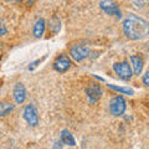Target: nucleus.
Instances as JSON below:
<instances>
[{
    "label": "nucleus",
    "instance_id": "nucleus-11",
    "mask_svg": "<svg viewBox=\"0 0 149 149\" xmlns=\"http://www.w3.org/2000/svg\"><path fill=\"white\" fill-rule=\"evenodd\" d=\"M60 138H61V143L67 144V146H74V144H76V141H74L73 136L70 133V130H67V129H63L62 130Z\"/></svg>",
    "mask_w": 149,
    "mask_h": 149
},
{
    "label": "nucleus",
    "instance_id": "nucleus-3",
    "mask_svg": "<svg viewBox=\"0 0 149 149\" xmlns=\"http://www.w3.org/2000/svg\"><path fill=\"white\" fill-rule=\"evenodd\" d=\"M113 70H114V72L118 74V77L123 81H129L130 77H132V68H130L129 63L125 61L114 63Z\"/></svg>",
    "mask_w": 149,
    "mask_h": 149
},
{
    "label": "nucleus",
    "instance_id": "nucleus-19",
    "mask_svg": "<svg viewBox=\"0 0 149 149\" xmlns=\"http://www.w3.org/2000/svg\"><path fill=\"white\" fill-rule=\"evenodd\" d=\"M133 4H136L137 6H144V4H146V1H141V3H139V1H133Z\"/></svg>",
    "mask_w": 149,
    "mask_h": 149
},
{
    "label": "nucleus",
    "instance_id": "nucleus-9",
    "mask_svg": "<svg viewBox=\"0 0 149 149\" xmlns=\"http://www.w3.org/2000/svg\"><path fill=\"white\" fill-rule=\"evenodd\" d=\"M13 96H14V100H15L16 103L21 104L24 103V101L26 98V90L25 87L21 85V83H16L15 88H14V92H13Z\"/></svg>",
    "mask_w": 149,
    "mask_h": 149
},
{
    "label": "nucleus",
    "instance_id": "nucleus-12",
    "mask_svg": "<svg viewBox=\"0 0 149 149\" xmlns=\"http://www.w3.org/2000/svg\"><path fill=\"white\" fill-rule=\"evenodd\" d=\"M15 104H13L11 102H1L0 103V117H5V116L10 114V112L14 111Z\"/></svg>",
    "mask_w": 149,
    "mask_h": 149
},
{
    "label": "nucleus",
    "instance_id": "nucleus-10",
    "mask_svg": "<svg viewBox=\"0 0 149 149\" xmlns=\"http://www.w3.org/2000/svg\"><path fill=\"white\" fill-rule=\"evenodd\" d=\"M130 63H132L134 74H138V76H139V74L142 73L143 65H144L143 58L139 55H132V56H130Z\"/></svg>",
    "mask_w": 149,
    "mask_h": 149
},
{
    "label": "nucleus",
    "instance_id": "nucleus-5",
    "mask_svg": "<svg viewBox=\"0 0 149 149\" xmlns=\"http://www.w3.org/2000/svg\"><path fill=\"white\" fill-rule=\"evenodd\" d=\"M102 93H103V91H102V87L98 85V83L92 82L86 87V95H87V98L91 103L98 102L102 97Z\"/></svg>",
    "mask_w": 149,
    "mask_h": 149
},
{
    "label": "nucleus",
    "instance_id": "nucleus-18",
    "mask_svg": "<svg viewBox=\"0 0 149 149\" xmlns=\"http://www.w3.org/2000/svg\"><path fill=\"white\" fill-rule=\"evenodd\" d=\"M148 77H149V72H146V73H144V76H143V83H144V86H148L149 85Z\"/></svg>",
    "mask_w": 149,
    "mask_h": 149
},
{
    "label": "nucleus",
    "instance_id": "nucleus-15",
    "mask_svg": "<svg viewBox=\"0 0 149 149\" xmlns=\"http://www.w3.org/2000/svg\"><path fill=\"white\" fill-rule=\"evenodd\" d=\"M109 88H112V90L117 91V92H120V93H124V95H129L132 96L134 91L132 90V88H127V87H118V86H114V85H107Z\"/></svg>",
    "mask_w": 149,
    "mask_h": 149
},
{
    "label": "nucleus",
    "instance_id": "nucleus-16",
    "mask_svg": "<svg viewBox=\"0 0 149 149\" xmlns=\"http://www.w3.org/2000/svg\"><path fill=\"white\" fill-rule=\"evenodd\" d=\"M44 60V58H42ZM42 60H36V61H34V62H31L30 65H29V70L30 71H32V70H34L36 66H37V63H40L41 61H42Z\"/></svg>",
    "mask_w": 149,
    "mask_h": 149
},
{
    "label": "nucleus",
    "instance_id": "nucleus-6",
    "mask_svg": "<svg viewBox=\"0 0 149 149\" xmlns=\"http://www.w3.org/2000/svg\"><path fill=\"white\" fill-rule=\"evenodd\" d=\"M70 67H71V60H70L67 55H63V54L60 55L54 61V70L60 73L66 72Z\"/></svg>",
    "mask_w": 149,
    "mask_h": 149
},
{
    "label": "nucleus",
    "instance_id": "nucleus-17",
    "mask_svg": "<svg viewBox=\"0 0 149 149\" xmlns=\"http://www.w3.org/2000/svg\"><path fill=\"white\" fill-rule=\"evenodd\" d=\"M6 34V27L5 25H3L1 22H0V36H4Z\"/></svg>",
    "mask_w": 149,
    "mask_h": 149
},
{
    "label": "nucleus",
    "instance_id": "nucleus-8",
    "mask_svg": "<svg viewBox=\"0 0 149 149\" xmlns=\"http://www.w3.org/2000/svg\"><path fill=\"white\" fill-rule=\"evenodd\" d=\"M24 118L29 124L37 125L39 124V116H37V111L34 104H27L24 109Z\"/></svg>",
    "mask_w": 149,
    "mask_h": 149
},
{
    "label": "nucleus",
    "instance_id": "nucleus-2",
    "mask_svg": "<svg viewBox=\"0 0 149 149\" xmlns=\"http://www.w3.org/2000/svg\"><path fill=\"white\" fill-rule=\"evenodd\" d=\"M127 108V102L123 96H116L109 102V111L113 116H122Z\"/></svg>",
    "mask_w": 149,
    "mask_h": 149
},
{
    "label": "nucleus",
    "instance_id": "nucleus-1",
    "mask_svg": "<svg viewBox=\"0 0 149 149\" xmlns=\"http://www.w3.org/2000/svg\"><path fill=\"white\" fill-rule=\"evenodd\" d=\"M123 31L130 40L144 39L148 35V22L136 14H129L123 21Z\"/></svg>",
    "mask_w": 149,
    "mask_h": 149
},
{
    "label": "nucleus",
    "instance_id": "nucleus-13",
    "mask_svg": "<svg viewBox=\"0 0 149 149\" xmlns=\"http://www.w3.org/2000/svg\"><path fill=\"white\" fill-rule=\"evenodd\" d=\"M49 29L52 35H56L60 31V29H61V22H60V19L57 16H54L49 21Z\"/></svg>",
    "mask_w": 149,
    "mask_h": 149
},
{
    "label": "nucleus",
    "instance_id": "nucleus-14",
    "mask_svg": "<svg viewBox=\"0 0 149 149\" xmlns=\"http://www.w3.org/2000/svg\"><path fill=\"white\" fill-rule=\"evenodd\" d=\"M44 31H45V20L44 19H39L34 26V35L36 37H41L44 35Z\"/></svg>",
    "mask_w": 149,
    "mask_h": 149
},
{
    "label": "nucleus",
    "instance_id": "nucleus-20",
    "mask_svg": "<svg viewBox=\"0 0 149 149\" xmlns=\"http://www.w3.org/2000/svg\"><path fill=\"white\" fill-rule=\"evenodd\" d=\"M1 49H3V47H1V44H0V51H1Z\"/></svg>",
    "mask_w": 149,
    "mask_h": 149
},
{
    "label": "nucleus",
    "instance_id": "nucleus-7",
    "mask_svg": "<svg viewBox=\"0 0 149 149\" xmlns=\"http://www.w3.org/2000/svg\"><path fill=\"white\" fill-rule=\"evenodd\" d=\"M100 8L106 14H108V15H116L118 19L122 17V13H120V9L118 6V4L114 3V1H101Z\"/></svg>",
    "mask_w": 149,
    "mask_h": 149
},
{
    "label": "nucleus",
    "instance_id": "nucleus-4",
    "mask_svg": "<svg viewBox=\"0 0 149 149\" xmlns=\"http://www.w3.org/2000/svg\"><path fill=\"white\" fill-rule=\"evenodd\" d=\"M90 54H91V50L83 45H74L71 47V50H70V55H71V57L76 62L83 61L86 57L90 56Z\"/></svg>",
    "mask_w": 149,
    "mask_h": 149
}]
</instances>
